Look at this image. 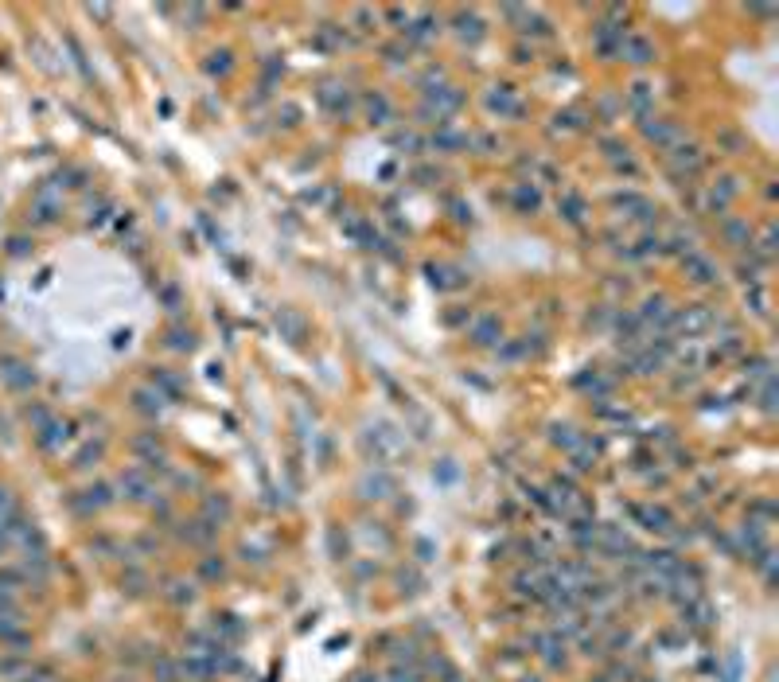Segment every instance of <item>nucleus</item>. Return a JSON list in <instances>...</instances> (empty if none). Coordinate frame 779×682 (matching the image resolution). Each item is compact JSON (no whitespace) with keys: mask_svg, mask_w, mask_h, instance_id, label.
<instances>
[{"mask_svg":"<svg viewBox=\"0 0 779 682\" xmlns=\"http://www.w3.org/2000/svg\"><path fill=\"white\" fill-rule=\"evenodd\" d=\"M619 55H624V59H632V63H651V59H654V47H651L643 36H624Z\"/></svg>","mask_w":779,"mask_h":682,"instance_id":"f257e3e1","label":"nucleus"},{"mask_svg":"<svg viewBox=\"0 0 779 682\" xmlns=\"http://www.w3.org/2000/svg\"><path fill=\"white\" fill-rule=\"evenodd\" d=\"M686 269L694 273V281H698V285H709V281H717V269H713V265H709L701 254H686Z\"/></svg>","mask_w":779,"mask_h":682,"instance_id":"f03ea898","label":"nucleus"},{"mask_svg":"<svg viewBox=\"0 0 779 682\" xmlns=\"http://www.w3.org/2000/svg\"><path fill=\"white\" fill-rule=\"evenodd\" d=\"M121 487H125V492H132V499H148V495H152V484H148L145 472H137V468L121 476Z\"/></svg>","mask_w":779,"mask_h":682,"instance_id":"7ed1b4c3","label":"nucleus"},{"mask_svg":"<svg viewBox=\"0 0 779 682\" xmlns=\"http://www.w3.org/2000/svg\"><path fill=\"white\" fill-rule=\"evenodd\" d=\"M639 519L647 522V530H666V527H670V515H666V511H659V507H643Z\"/></svg>","mask_w":779,"mask_h":682,"instance_id":"20e7f679","label":"nucleus"},{"mask_svg":"<svg viewBox=\"0 0 779 682\" xmlns=\"http://www.w3.org/2000/svg\"><path fill=\"white\" fill-rule=\"evenodd\" d=\"M558 207H565V219H569V222H581V219H585V203L573 195V191H565Z\"/></svg>","mask_w":779,"mask_h":682,"instance_id":"39448f33","label":"nucleus"},{"mask_svg":"<svg viewBox=\"0 0 779 682\" xmlns=\"http://www.w3.org/2000/svg\"><path fill=\"white\" fill-rule=\"evenodd\" d=\"M487 105H491V110H499V113H518L515 98H511L507 90H499V94H491V98H487Z\"/></svg>","mask_w":779,"mask_h":682,"instance_id":"423d86ee","label":"nucleus"},{"mask_svg":"<svg viewBox=\"0 0 779 682\" xmlns=\"http://www.w3.org/2000/svg\"><path fill=\"white\" fill-rule=\"evenodd\" d=\"M515 199H518V207H522V211H534V207L542 203L534 187H518V191H515Z\"/></svg>","mask_w":779,"mask_h":682,"instance_id":"0eeeda50","label":"nucleus"},{"mask_svg":"<svg viewBox=\"0 0 779 682\" xmlns=\"http://www.w3.org/2000/svg\"><path fill=\"white\" fill-rule=\"evenodd\" d=\"M647 137H651V140H659V145H666V140L674 137V129H670L666 121H654V125H647Z\"/></svg>","mask_w":779,"mask_h":682,"instance_id":"6e6552de","label":"nucleus"},{"mask_svg":"<svg viewBox=\"0 0 779 682\" xmlns=\"http://www.w3.org/2000/svg\"><path fill=\"white\" fill-rule=\"evenodd\" d=\"M476 336H479V343H495V336H499V324H495V320H479Z\"/></svg>","mask_w":779,"mask_h":682,"instance_id":"1a4fd4ad","label":"nucleus"},{"mask_svg":"<svg viewBox=\"0 0 779 682\" xmlns=\"http://www.w3.org/2000/svg\"><path fill=\"white\" fill-rule=\"evenodd\" d=\"M386 113H390L386 98H370V118H386Z\"/></svg>","mask_w":779,"mask_h":682,"instance_id":"9d476101","label":"nucleus"},{"mask_svg":"<svg viewBox=\"0 0 779 682\" xmlns=\"http://www.w3.org/2000/svg\"><path fill=\"white\" fill-rule=\"evenodd\" d=\"M4 507H8V499H4V492H0V515H4Z\"/></svg>","mask_w":779,"mask_h":682,"instance_id":"9b49d317","label":"nucleus"}]
</instances>
